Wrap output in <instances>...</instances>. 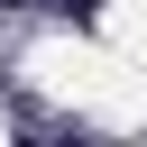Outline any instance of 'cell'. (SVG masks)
Here are the masks:
<instances>
[{
	"label": "cell",
	"mask_w": 147,
	"mask_h": 147,
	"mask_svg": "<svg viewBox=\"0 0 147 147\" xmlns=\"http://www.w3.org/2000/svg\"><path fill=\"white\" fill-rule=\"evenodd\" d=\"M46 9H55V18H74V28H92V18H101V0H46Z\"/></svg>",
	"instance_id": "6da1fadb"
}]
</instances>
